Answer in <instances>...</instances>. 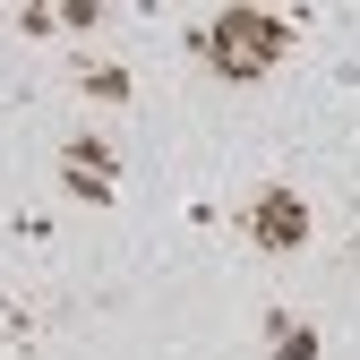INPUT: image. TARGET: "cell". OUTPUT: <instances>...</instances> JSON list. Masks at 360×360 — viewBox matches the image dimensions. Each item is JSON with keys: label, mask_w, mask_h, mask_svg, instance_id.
Returning a JSON list of instances; mask_svg holds the SVG:
<instances>
[{"label": "cell", "mask_w": 360, "mask_h": 360, "mask_svg": "<svg viewBox=\"0 0 360 360\" xmlns=\"http://www.w3.org/2000/svg\"><path fill=\"white\" fill-rule=\"evenodd\" d=\"M275 52H283V26H275V18L232 9V18H214V26H206V60H214V69H232V77H257Z\"/></svg>", "instance_id": "obj_1"}, {"label": "cell", "mask_w": 360, "mask_h": 360, "mask_svg": "<svg viewBox=\"0 0 360 360\" xmlns=\"http://www.w3.org/2000/svg\"><path fill=\"white\" fill-rule=\"evenodd\" d=\"M249 240H257L266 257H292V249H309V206H300L292 189H266V198L249 206Z\"/></svg>", "instance_id": "obj_2"}, {"label": "cell", "mask_w": 360, "mask_h": 360, "mask_svg": "<svg viewBox=\"0 0 360 360\" xmlns=\"http://www.w3.org/2000/svg\"><path fill=\"white\" fill-rule=\"evenodd\" d=\"M60 172H69V189H77V198H103V189H112V155H103L95 138H77V146L60 155Z\"/></svg>", "instance_id": "obj_3"}]
</instances>
